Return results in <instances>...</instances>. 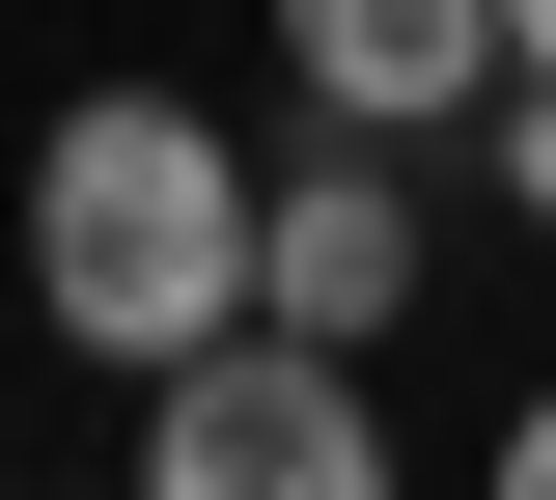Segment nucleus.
<instances>
[{
	"instance_id": "f257e3e1",
	"label": "nucleus",
	"mask_w": 556,
	"mask_h": 500,
	"mask_svg": "<svg viewBox=\"0 0 556 500\" xmlns=\"http://www.w3.org/2000/svg\"><path fill=\"white\" fill-rule=\"evenodd\" d=\"M28 306H56L112 389H167V361L278 334V195L167 112V84H84L56 140H28Z\"/></svg>"
},
{
	"instance_id": "f03ea898",
	"label": "nucleus",
	"mask_w": 556,
	"mask_h": 500,
	"mask_svg": "<svg viewBox=\"0 0 556 500\" xmlns=\"http://www.w3.org/2000/svg\"><path fill=\"white\" fill-rule=\"evenodd\" d=\"M139 500H390V418L334 334H223L139 389Z\"/></svg>"
},
{
	"instance_id": "7ed1b4c3",
	"label": "nucleus",
	"mask_w": 556,
	"mask_h": 500,
	"mask_svg": "<svg viewBox=\"0 0 556 500\" xmlns=\"http://www.w3.org/2000/svg\"><path fill=\"white\" fill-rule=\"evenodd\" d=\"M278 84H306L334 140H445L473 84H529V28H501V0H278Z\"/></svg>"
},
{
	"instance_id": "20e7f679",
	"label": "nucleus",
	"mask_w": 556,
	"mask_h": 500,
	"mask_svg": "<svg viewBox=\"0 0 556 500\" xmlns=\"http://www.w3.org/2000/svg\"><path fill=\"white\" fill-rule=\"evenodd\" d=\"M390 306H417V140H334V167H306V195H278V334H390Z\"/></svg>"
},
{
	"instance_id": "39448f33",
	"label": "nucleus",
	"mask_w": 556,
	"mask_h": 500,
	"mask_svg": "<svg viewBox=\"0 0 556 500\" xmlns=\"http://www.w3.org/2000/svg\"><path fill=\"white\" fill-rule=\"evenodd\" d=\"M501 195H529V222H556V84H501Z\"/></svg>"
},
{
	"instance_id": "423d86ee",
	"label": "nucleus",
	"mask_w": 556,
	"mask_h": 500,
	"mask_svg": "<svg viewBox=\"0 0 556 500\" xmlns=\"http://www.w3.org/2000/svg\"><path fill=\"white\" fill-rule=\"evenodd\" d=\"M501 500H556V389H529V418H501Z\"/></svg>"
},
{
	"instance_id": "0eeeda50",
	"label": "nucleus",
	"mask_w": 556,
	"mask_h": 500,
	"mask_svg": "<svg viewBox=\"0 0 556 500\" xmlns=\"http://www.w3.org/2000/svg\"><path fill=\"white\" fill-rule=\"evenodd\" d=\"M501 28H529V84H556V0H501Z\"/></svg>"
}]
</instances>
